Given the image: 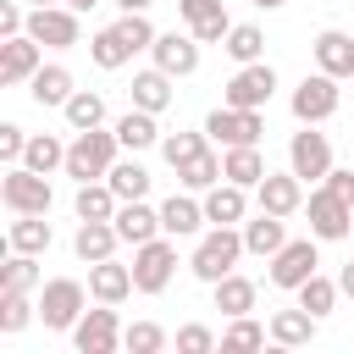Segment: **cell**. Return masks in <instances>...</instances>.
<instances>
[{
  "label": "cell",
  "instance_id": "cell-1",
  "mask_svg": "<svg viewBox=\"0 0 354 354\" xmlns=\"http://www.w3.org/2000/svg\"><path fill=\"white\" fill-rule=\"evenodd\" d=\"M243 254H249L243 249V227H205L199 243H194V254H188V271L199 282H221L227 271H238Z\"/></svg>",
  "mask_w": 354,
  "mask_h": 354
},
{
  "label": "cell",
  "instance_id": "cell-2",
  "mask_svg": "<svg viewBox=\"0 0 354 354\" xmlns=\"http://www.w3.org/2000/svg\"><path fill=\"white\" fill-rule=\"evenodd\" d=\"M116 155H122L116 127L72 133V144H66V177H72V183H94V177H105V171L116 166Z\"/></svg>",
  "mask_w": 354,
  "mask_h": 354
},
{
  "label": "cell",
  "instance_id": "cell-3",
  "mask_svg": "<svg viewBox=\"0 0 354 354\" xmlns=\"http://www.w3.org/2000/svg\"><path fill=\"white\" fill-rule=\"evenodd\" d=\"M88 282H77V277H50L44 288H39V321L50 326V332H72L77 321H83V310H88Z\"/></svg>",
  "mask_w": 354,
  "mask_h": 354
},
{
  "label": "cell",
  "instance_id": "cell-4",
  "mask_svg": "<svg viewBox=\"0 0 354 354\" xmlns=\"http://www.w3.org/2000/svg\"><path fill=\"white\" fill-rule=\"evenodd\" d=\"M0 199H6L11 216H50L55 188H50L44 171H33V166L17 160V166H6V177H0Z\"/></svg>",
  "mask_w": 354,
  "mask_h": 354
},
{
  "label": "cell",
  "instance_id": "cell-5",
  "mask_svg": "<svg viewBox=\"0 0 354 354\" xmlns=\"http://www.w3.org/2000/svg\"><path fill=\"white\" fill-rule=\"evenodd\" d=\"M337 83H343V77H332V72H321V66H315V72H304V77H299V88L288 94L293 122H315V127H321V122L343 105V88H337Z\"/></svg>",
  "mask_w": 354,
  "mask_h": 354
},
{
  "label": "cell",
  "instance_id": "cell-6",
  "mask_svg": "<svg viewBox=\"0 0 354 354\" xmlns=\"http://www.w3.org/2000/svg\"><path fill=\"white\" fill-rule=\"evenodd\" d=\"M321 271V238L310 232V238H288L271 260H266V277H271V288H282V293H293L304 277H315Z\"/></svg>",
  "mask_w": 354,
  "mask_h": 354
},
{
  "label": "cell",
  "instance_id": "cell-7",
  "mask_svg": "<svg viewBox=\"0 0 354 354\" xmlns=\"http://www.w3.org/2000/svg\"><path fill=\"white\" fill-rule=\"evenodd\" d=\"M171 277H177V238L160 232V238H149V243L133 249V282H138V293H166Z\"/></svg>",
  "mask_w": 354,
  "mask_h": 354
},
{
  "label": "cell",
  "instance_id": "cell-8",
  "mask_svg": "<svg viewBox=\"0 0 354 354\" xmlns=\"http://www.w3.org/2000/svg\"><path fill=\"white\" fill-rule=\"evenodd\" d=\"M304 216H310V232H315L321 243H343V238H354V205H343L326 183L304 194Z\"/></svg>",
  "mask_w": 354,
  "mask_h": 354
},
{
  "label": "cell",
  "instance_id": "cell-9",
  "mask_svg": "<svg viewBox=\"0 0 354 354\" xmlns=\"http://www.w3.org/2000/svg\"><path fill=\"white\" fill-rule=\"evenodd\" d=\"M271 94H277V66H271V61H249V66H238V72L227 77L221 105H238V111H266V105H271Z\"/></svg>",
  "mask_w": 354,
  "mask_h": 354
},
{
  "label": "cell",
  "instance_id": "cell-10",
  "mask_svg": "<svg viewBox=\"0 0 354 354\" xmlns=\"http://www.w3.org/2000/svg\"><path fill=\"white\" fill-rule=\"evenodd\" d=\"M28 33L44 44V50H72V44H83V22H77V11L61 0V6H28Z\"/></svg>",
  "mask_w": 354,
  "mask_h": 354
},
{
  "label": "cell",
  "instance_id": "cell-11",
  "mask_svg": "<svg viewBox=\"0 0 354 354\" xmlns=\"http://www.w3.org/2000/svg\"><path fill=\"white\" fill-rule=\"evenodd\" d=\"M122 315H116V304H100V310H83V321L66 332L72 337V348L77 354H116L122 348Z\"/></svg>",
  "mask_w": 354,
  "mask_h": 354
},
{
  "label": "cell",
  "instance_id": "cell-12",
  "mask_svg": "<svg viewBox=\"0 0 354 354\" xmlns=\"http://www.w3.org/2000/svg\"><path fill=\"white\" fill-rule=\"evenodd\" d=\"M199 127H205V133H210V144H221V149H232V144H260V133H266V111L216 105Z\"/></svg>",
  "mask_w": 354,
  "mask_h": 354
},
{
  "label": "cell",
  "instance_id": "cell-13",
  "mask_svg": "<svg viewBox=\"0 0 354 354\" xmlns=\"http://www.w3.org/2000/svg\"><path fill=\"white\" fill-rule=\"evenodd\" d=\"M288 171H299L304 183H321L332 171V138L315 133V122H299V133L288 138Z\"/></svg>",
  "mask_w": 354,
  "mask_h": 354
},
{
  "label": "cell",
  "instance_id": "cell-14",
  "mask_svg": "<svg viewBox=\"0 0 354 354\" xmlns=\"http://www.w3.org/2000/svg\"><path fill=\"white\" fill-rule=\"evenodd\" d=\"M39 66H44V44H39L33 33H11V39H0V83H6V88H22Z\"/></svg>",
  "mask_w": 354,
  "mask_h": 354
},
{
  "label": "cell",
  "instance_id": "cell-15",
  "mask_svg": "<svg viewBox=\"0 0 354 354\" xmlns=\"http://www.w3.org/2000/svg\"><path fill=\"white\" fill-rule=\"evenodd\" d=\"M149 61L160 66V72H171V77H194L199 72V39L183 28H171V33H155V44H149Z\"/></svg>",
  "mask_w": 354,
  "mask_h": 354
},
{
  "label": "cell",
  "instance_id": "cell-16",
  "mask_svg": "<svg viewBox=\"0 0 354 354\" xmlns=\"http://www.w3.org/2000/svg\"><path fill=\"white\" fill-rule=\"evenodd\" d=\"M254 205L271 216H299L304 210V177L299 171H266L254 188Z\"/></svg>",
  "mask_w": 354,
  "mask_h": 354
},
{
  "label": "cell",
  "instance_id": "cell-17",
  "mask_svg": "<svg viewBox=\"0 0 354 354\" xmlns=\"http://www.w3.org/2000/svg\"><path fill=\"white\" fill-rule=\"evenodd\" d=\"M205 227H210V221H205V199H199V194L183 188V194L160 199V232H166V238L183 243V238H199Z\"/></svg>",
  "mask_w": 354,
  "mask_h": 354
},
{
  "label": "cell",
  "instance_id": "cell-18",
  "mask_svg": "<svg viewBox=\"0 0 354 354\" xmlns=\"http://www.w3.org/2000/svg\"><path fill=\"white\" fill-rule=\"evenodd\" d=\"M177 17H183V28H188L199 44H221V39L232 33V17H227L221 0H177Z\"/></svg>",
  "mask_w": 354,
  "mask_h": 354
},
{
  "label": "cell",
  "instance_id": "cell-19",
  "mask_svg": "<svg viewBox=\"0 0 354 354\" xmlns=\"http://www.w3.org/2000/svg\"><path fill=\"white\" fill-rule=\"evenodd\" d=\"M310 55H315V66L321 72H332V77H354V33H343V28H321L315 39H310Z\"/></svg>",
  "mask_w": 354,
  "mask_h": 354
},
{
  "label": "cell",
  "instance_id": "cell-20",
  "mask_svg": "<svg viewBox=\"0 0 354 354\" xmlns=\"http://www.w3.org/2000/svg\"><path fill=\"white\" fill-rule=\"evenodd\" d=\"M205 199V221L210 227H243L249 221V188H238V183H216V188H205L199 194Z\"/></svg>",
  "mask_w": 354,
  "mask_h": 354
},
{
  "label": "cell",
  "instance_id": "cell-21",
  "mask_svg": "<svg viewBox=\"0 0 354 354\" xmlns=\"http://www.w3.org/2000/svg\"><path fill=\"white\" fill-rule=\"evenodd\" d=\"M88 293H94V304H122V299H133V293H138L133 266H122L116 254H111V260H94V266H88Z\"/></svg>",
  "mask_w": 354,
  "mask_h": 354
},
{
  "label": "cell",
  "instance_id": "cell-22",
  "mask_svg": "<svg viewBox=\"0 0 354 354\" xmlns=\"http://www.w3.org/2000/svg\"><path fill=\"white\" fill-rule=\"evenodd\" d=\"M116 232H122V243H149V238H160V205H149V199H122L116 205Z\"/></svg>",
  "mask_w": 354,
  "mask_h": 354
},
{
  "label": "cell",
  "instance_id": "cell-23",
  "mask_svg": "<svg viewBox=\"0 0 354 354\" xmlns=\"http://www.w3.org/2000/svg\"><path fill=\"white\" fill-rule=\"evenodd\" d=\"M271 343L277 348H304V343H315V326H321V315H310L299 299L288 304V310H271Z\"/></svg>",
  "mask_w": 354,
  "mask_h": 354
},
{
  "label": "cell",
  "instance_id": "cell-24",
  "mask_svg": "<svg viewBox=\"0 0 354 354\" xmlns=\"http://www.w3.org/2000/svg\"><path fill=\"white\" fill-rule=\"evenodd\" d=\"M111 127H116V138H122V149H127V155H144V149H155V144L166 138V133H160V122H155V111H138V105H127Z\"/></svg>",
  "mask_w": 354,
  "mask_h": 354
},
{
  "label": "cell",
  "instance_id": "cell-25",
  "mask_svg": "<svg viewBox=\"0 0 354 354\" xmlns=\"http://www.w3.org/2000/svg\"><path fill=\"white\" fill-rule=\"evenodd\" d=\"M288 243V216H271V210H254L249 221H243V249L254 254V260H271L277 249Z\"/></svg>",
  "mask_w": 354,
  "mask_h": 354
},
{
  "label": "cell",
  "instance_id": "cell-26",
  "mask_svg": "<svg viewBox=\"0 0 354 354\" xmlns=\"http://www.w3.org/2000/svg\"><path fill=\"white\" fill-rule=\"evenodd\" d=\"M171 83H177L171 72H160V66H144V72H133V88H127V100H133L138 111H155V116H160V111L177 100V88H171Z\"/></svg>",
  "mask_w": 354,
  "mask_h": 354
},
{
  "label": "cell",
  "instance_id": "cell-27",
  "mask_svg": "<svg viewBox=\"0 0 354 354\" xmlns=\"http://www.w3.org/2000/svg\"><path fill=\"white\" fill-rule=\"evenodd\" d=\"M116 243H122L116 221H77V232H72V254H77L83 266L111 260V254H116Z\"/></svg>",
  "mask_w": 354,
  "mask_h": 354
},
{
  "label": "cell",
  "instance_id": "cell-28",
  "mask_svg": "<svg viewBox=\"0 0 354 354\" xmlns=\"http://www.w3.org/2000/svg\"><path fill=\"white\" fill-rule=\"evenodd\" d=\"M28 94H33V105H55V111H61V105L77 94V83H72V72H66L61 61H44V66L28 77Z\"/></svg>",
  "mask_w": 354,
  "mask_h": 354
},
{
  "label": "cell",
  "instance_id": "cell-29",
  "mask_svg": "<svg viewBox=\"0 0 354 354\" xmlns=\"http://www.w3.org/2000/svg\"><path fill=\"white\" fill-rule=\"evenodd\" d=\"M221 177L254 194L260 177H266V155H260V144H232V149H221Z\"/></svg>",
  "mask_w": 354,
  "mask_h": 354
},
{
  "label": "cell",
  "instance_id": "cell-30",
  "mask_svg": "<svg viewBox=\"0 0 354 354\" xmlns=\"http://www.w3.org/2000/svg\"><path fill=\"white\" fill-rule=\"evenodd\" d=\"M116 188L105 183V177H94V183H77V194H72V216L77 221H111L116 216Z\"/></svg>",
  "mask_w": 354,
  "mask_h": 354
},
{
  "label": "cell",
  "instance_id": "cell-31",
  "mask_svg": "<svg viewBox=\"0 0 354 354\" xmlns=\"http://www.w3.org/2000/svg\"><path fill=\"white\" fill-rule=\"evenodd\" d=\"M210 299H216V310H221V315H249V310H254V299H260V288H254V277L227 271L221 282H210Z\"/></svg>",
  "mask_w": 354,
  "mask_h": 354
},
{
  "label": "cell",
  "instance_id": "cell-32",
  "mask_svg": "<svg viewBox=\"0 0 354 354\" xmlns=\"http://www.w3.org/2000/svg\"><path fill=\"white\" fill-rule=\"evenodd\" d=\"M50 243H55V227H50L44 216H11L6 249H17V254H44Z\"/></svg>",
  "mask_w": 354,
  "mask_h": 354
},
{
  "label": "cell",
  "instance_id": "cell-33",
  "mask_svg": "<svg viewBox=\"0 0 354 354\" xmlns=\"http://www.w3.org/2000/svg\"><path fill=\"white\" fill-rule=\"evenodd\" d=\"M88 61H94L100 72H122V66L133 61V44L116 33V22H111V28H100V33L88 39Z\"/></svg>",
  "mask_w": 354,
  "mask_h": 354
},
{
  "label": "cell",
  "instance_id": "cell-34",
  "mask_svg": "<svg viewBox=\"0 0 354 354\" xmlns=\"http://www.w3.org/2000/svg\"><path fill=\"white\" fill-rule=\"evenodd\" d=\"M61 116H66V127H72V133L105 127V94H100V88H77V94L61 105Z\"/></svg>",
  "mask_w": 354,
  "mask_h": 354
},
{
  "label": "cell",
  "instance_id": "cell-35",
  "mask_svg": "<svg viewBox=\"0 0 354 354\" xmlns=\"http://www.w3.org/2000/svg\"><path fill=\"white\" fill-rule=\"evenodd\" d=\"M105 183L116 188V199H149V171L138 155H116V166L105 171Z\"/></svg>",
  "mask_w": 354,
  "mask_h": 354
},
{
  "label": "cell",
  "instance_id": "cell-36",
  "mask_svg": "<svg viewBox=\"0 0 354 354\" xmlns=\"http://www.w3.org/2000/svg\"><path fill=\"white\" fill-rule=\"evenodd\" d=\"M293 299H299L310 315H332V310H337V299H343V288H337V277L315 271V277H304V282L293 288Z\"/></svg>",
  "mask_w": 354,
  "mask_h": 354
},
{
  "label": "cell",
  "instance_id": "cell-37",
  "mask_svg": "<svg viewBox=\"0 0 354 354\" xmlns=\"http://www.w3.org/2000/svg\"><path fill=\"white\" fill-rule=\"evenodd\" d=\"M39 288H44L39 254H17V249H11V260L0 266V293H39Z\"/></svg>",
  "mask_w": 354,
  "mask_h": 354
},
{
  "label": "cell",
  "instance_id": "cell-38",
  "mask_svg": "<svg viewBox=\"0 0 354 354\" xmlns=\"http://www.w3.org/2000/svg\"><path fill=\"white\" fill-rule=\"evenodd\" d=\"M22 166H33V171H66V144L55 138V133H33L28 138V149H22Z\"/></svg>",
  "mask_w": 354,
  "mask_h": 354
},
{
  "label": "cell",
  "instance_id": "cell-39",
  "mask_svg": "<svg viewBox=\"0 0 354 354\" xmlns=\"http://www.w3.org/2000/svg\"><path fill=\"white\" fill-rule=\"evenodd\" d=\"M39 321V293H0V332L17 337Z\"/></svg>",
  "mask_w": 354,
  "mask_h": 354
},
{
  "label": "cell",
  "instance_id": "cell-40",
  "mask_svg": "<svg viewBox=\"0 0 354 354\" xmlns=\"http://www.w3.org/2000/svg\"><path fill=\"white\" fill-rule=\"evenodd\" d=\"M221 50H227L238 66H249V61H266V33H260L254 22H232V33L221 39Z\"/></svg>",
  "mask_w": 354,
  "mask_h": 354
},
{
  "label": "cell",
  "instance_id": "cell-41",
  "mask_svg": "<svg viewBox=\"0 0 354 354\" xmlns=\"http://www.w3.org/2000/svg\"><path fill=\"white\" fill-rule=\"evenodd\" d=\"M221 183V155L216 149H205V155H194L188 166H177V188H188V194H205V188H216Z\"/></svg>",
  "mask_w": 354,
  "mask_h": 354
},
{
  "label": "cell",
  "instance_id": "cell-42",
  "mask_svg": "<svg viewBox=\"0 0 354 354\" xmlns=\"http://www.w3.org/2000/svg\"><path fill=\"white\" fill-rule=\"evenodd\" d=\"M266 337H271V326L254 321V310L249 315H227V326H221V348H266Z\"/></svg>",
  "mask_w": 354,
  "mask_h": 354
},
{
  "label": "cell",
  "instance_id": "cell-43",
  "mask_svg": "<svg viewBox=\"0 0 354 354\" xmlns=\"http://www.w3.org/2000/svg\"><path fill=\"white\" fill-rule=\"evenodd\" d=\"M205 149H210V133H205V127H194V133H166V138H160V155H166V166H171V171H177V166H188V160H194V155H205Z\"/></svg>",
  "mask_w": 354,
  "mask_h": 354
},
{
  "label": "cell",
  "instance_id": "cell-44",
  "mask_svg": "<svg viewBox=\"0 0 354 354\" xmlns=\"http://www.w3.org/2000/svg\"><path fill=\"white\" fill-rule=\"evenodd\" d=\"M116 33L133 44V55L155 44V22H149V11H122V17H116Z\"/></svg>",
  "mask_w": 354,
  "mask_h": 354
},
{
  "label": "cell",
  "instance_id": "cell-45",
  "mask_svg": "<svg viewBox=\"0 0 354 354\" xmlns=\"http://www.w3.org/2000/svg\"><path fill=\"white\" fill-rule=\"evenodd\" d=\"M122 348H133V354H160V348H166V326H155V321H133V326L122 332Z\"/></svg>",
  "mask_w": 354,
  "mask_h": 354
},
{
  "label": "cell",
  "instance_id": "cell-46",
  "mask_svg": "<svg viewBox=\"0 0 354 354\" xmlns=\"http://www.w3.org/2000/svg\"><path fill=\"white\" fill-rule=\"evenodd\" d=\"M221 337L205 326V321H188V326H177V354H210Z\"/></svg>",
  "mask_w": 354,
  "mask_h": 354
},
{
  "label": "cell",
  "instance_id": "cell-47",
  "mask_svg": "<svg viewBox=\"0 0 354 354\" xmlns=\"http://www.w3.org/2000/svg\"><path fill=\"white\" fill-rule=\"evenodd\" d=\"M28 138H33V133H22L17 122H0V160H6V166H17V160H22V149H28Z\"/></svg>",
  "mask_w": 354,
  "mask_h": 354
},
{
  "label": "cell",
  "instance_id": "cell-48",
  "mask_svg": "<svg viewBox=\"0 0 354 354\" xmlns=\"http://www.w3.org/2000/svg\"><path fill=\"white\" fill-rule=\"evenodd\" d=\"M28 33V0H0V39Z\"/></svg>",
  "mask_w": 354,
  "mask_h": 354
},
{
  "label": "cell",
  "instance_id": "cell-49",
  "mask_svg": "<svg viewBox=\"0 0 354 354\" xmlns=\"http://www.w3.org/2000/svg\"><path fill=\"white\" fill-rule=\"evenodd\" d=\"M321 183H326V188H332V194H337L343 205H354V166H332V171H326Z\"/></svg>",
  "mask_w": 354,
  "mask_h": 354
},
{
  "label": "cell",
  "instance_id": "cell-50",
  "mask_svg": "<svg viewBox=\"0 0 354 354\" xmlns=\"http://www.w3.org/2000/svg\"><path fill=\"white\" fill-rule=\"evenodd\" d=\"M337 288H343V299H354V260L337 266Z\"/></svg>",
  "mask_w": 354,
  "mask_h": 354
},
{
  "label": "cell",
  "instance_id": "cell-51",
  "mask_svg": "<svg viewBox=\"0 0 354 354\" xmlns=\"http://www.w3.org/2000/svg\"><path fill=\"white\" fill-rule=\"evenodd\" d=\"M116 6H122V11H149L155 0H116Z\"/></svg>",
  "mask_w": 354,
  "mask_h": 354
},
{
  "label": "cell",
  "instance_id": "cell-52",
  "mask_svg": "<svg viewBox=\"0 0 354 354\" xmlns=\"http://www.w3.org/2000/svg\"><path fill=\"white\" fill-rule=\"evenodd\" d=\"M249 6H260V11H282L288 0H249Z\"/></svg>",
  "mask_w": 354,
  "mask_h": 354
},
{
  "label": "cell",
  "instance_id": "cell-53",
  "mask_svg": "<svg viewBox=\"0 0 354 354\" xmlns=\"http://www.w3.org/2000/svg\"><path fill=\"white\" fill-rule=\"evenodd\" d=\"M66 6H72V11H88V6H100V0H66Z\"/></svg>",
  "mask_w": 354,
  "mask_h": 354
},
{
  "label": "cell",
  "instance_id": "cell-54",
  "mask_svg": "<svg viewBox=\"0 0 354 354\" xmlns=\"http://www.w3.org/2000/svg\"><path fill=\"white\" fill-rule=\"evenodd\" d=\"M28 6H61V0H28Z\"/></svg>",
  "mask_w": 354,
  "mask_h": 354
},
{
  "label": "cell",
  "instance_id": "cell-55",
  "mask_svg": "<svg viewBox=\"0 0 354 354\" xmlns=\"http://www.w3.org/2000/svg\"><path fill=\"white\" fill-rule=\"evenodd\" d=\"M348 83H354V77H348Z\"/></svg>",
  "mask_w": 354,
  "mask_h": 354
}]
</instances>
